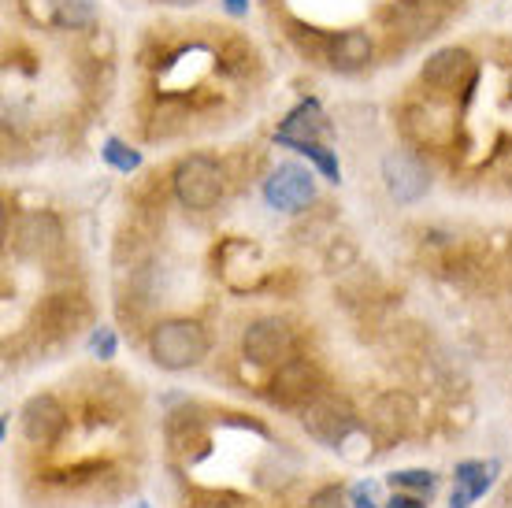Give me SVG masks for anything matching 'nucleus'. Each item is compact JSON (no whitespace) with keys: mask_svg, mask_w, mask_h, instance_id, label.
Listing matches in <instances>:
<instances>
[{"mask_svg":"<svg viewBox=\"0 0 512 508\" xmlns=\"http://www.w3.org/2000/svg\"><path fill=\"white\" fill-rule=\"evenodd\" d=\"M468 75H472V56H468V49H457V45L431 52V56H427V64H423V71H420L423 86L438 89V93L457 89Z\"/></svg>","mask_w":512,"mask_h":508,"instance_id":"10","label":"nucleus"},{"mask_svg":"<svg viewBox=\"0 0 512 508\" xmlns=\"http://www.w3.org/2000/svg\"><path fill=\"white\" fill-rule=\"evenodd\" d=\"M383 182L390 197L401 204H416L423 193L431 190V175H427V167L409 153H390L383 160Z\"/></svg>","mask_w":512,"mask_h":508,"instance_id":"6","label":"nucleus"},{"mask_svg":"<svg viewBox=\"0 0 512 508\" xmlns=\"http://www.w3.org/2000/svg\"><path fill=\"white\" fill-rule=\"evenodd\" d=\"M164 4H171V8H190V4H197V0H164Z\"/></svg>","mask_w":512,"mask_h":508,"instance_id":"24","label":"nucleus"},{"mask_svg":"<svg viewBox=\"0 0 512 508\" xmlns=\"http://www.w3.org/2000/svg\"><path fill=\"white\" fill-rule=\"evenodd\" d=\"M93 353L101 356V360H108V356H116V334L108 331V327H101V331L93 334Z\"/></svg>","mask_w":512,"mask_h":508,"instance_id":"20","label":"nucleus"},{"mask_svg":"<svg viewBox=\"0 0 512 508\" xmlns=\"http://www.w3.org/2000/svg\"><path fill=\"white\" fill-rule=\"evenodd\" d=\"M368 60H372V38L364 30H342L331 41V64L338 71H360Z\"/></svg>","mask_w":512,"mask_h":508,"instance_id":"14","label":"nucleus"},{"mask_svg":"<svg viewBox=\"0 0 512 508\" xmlns=\"http://www.w3.org/2000/svg\"><path fill=\"white\" fill-rule=\"evenodd\" d=\"M301 153H305L308 160H312V164L320 167V171H323V178H327V182H338V178H342V171H338V160H334V156L327 153V149H323V145H305V149H301Z\"/></svg>","mask_w":512,"mask_h":508,"instance_id":"18","label":"nucleus"},{"mask_svg":"<svg viewBox=\"0 0 512 508\" xmlns=\"http://www.w3.org/2000/svg\"><path fill=\"white\" fill-rule=\"evenodd\" d=\"M242 349L253 364H286L294 353V334L282 319H256L245 331Z\"/></svg>","mask_w":512,"mask_h":508,"instance_id":"4","label":"nucleus"},{"mask_svg":"<svg viewBox=\"0 0 512 508\" xmlns=\"http://www.w3.org/2000/svg\"><path fill=\"white\" fill-rule=\"evenodd\" d=\"M301 420H305V431L323 445H342L349 434H353V427H357L353 408H349L342 397H331V394L308 401Z\"/></svg>","mask_w":512,"mask_h":508,"instance_id":"3","label":"nucleus"},{"mask_svg":"<svg viewBox=\"0 0 512 508\" xmlns=\"http://www.w3.org/2000/svg\"><path fill=\"white\" fill-rule=\"evenodd\" d=\"M175 197H179L182 208L190 212H208L212 204L223 197V171L212 156H186L179 167H175Z\"/></svg>","mask_w":512,"mask_h":508,"instance_id":"2","label":"nucleus"},{"mask_svg":"<svg viewBox=\"0 0 512 508\" xmlns=\"http://www.w3.org/2000/svg\"><path fill=\"white\" fill-rule=\"evenodd\" d=\"M93 23V4L90 0H60V8H56V26H90Z\"/></svg>","mask_w":512,"mask_h":508,"instance_id":"16","label":"nucleus"},{"mask_svg":"<svg viewBox=\"0 0 512 508\" xmlns=\"http://www.w3.org/2000/svg\"><path fill=\"white\" fill-rule=\"evenodd\" d=\"M353 508H379L372 501V483H360L357 490H353Z\"/></svg>","mask_w":512,"mask_h":508,"instance_id":"21","label":"nucleus"},{"mask_svg":"<svg viewBox=\"0 0 512 508\" xmlns=\"http://www.w3.org/2000/svg\"><path fill=\"white\" fill-rule=\"evenodd\" d=\"M223 8H227L231 15H245V8H249V4H245V0H223Z\"/></svg>","mask_w":512,"mask_h":508,"instance_id":"23","label":"nucleus"},{"mask_svg":"<svg viewBox=\"0 0 512 508\" xmlns=\"http://www.w3.org/2000/svg\"><path fill=\"white\" fill-rule=\"evenodd\" d=\"M149 353L167 371L197 368L208 356V334L197 319H164L149 334Z\"/></svg>","mask_w":512,"mask_h":508,"instance_id":"1","label":"nucleus"},{"mask_svg":"<svg viewBox=\"0 0 512 508\" xmlns=\"http://www.w3.org/2000/svg\"><path fill=\"white\" fill-rule=\"evenodd\" d=\"M327 134V119H323V108L316 101H301L294 112L282 119V127L275 130V141L279 145H290V149H305V145H320V138Z\"/></svg>","mask_w":512,"mask_h":508,"instance_id":"9","label":"nucleus"},{"mask_svg":"<svg viewBox=\"0 0 512 508\" xmlns=\"http://www.w3.org/2000/svg\"><path fill=\"white\" fill-rule=\"evenodd\" d=\"M390 486H394V490H420V494H431V490H435V475L420 468L394 471V475H390Z\"/></svg>","mask_w":512,"mask_h":508,"instance_id":"17","label":"nucleus"},{"mask_svg":"<svg viewBox=\"0 0 512 508\" xmlns=\"http://www.w3.org/2000/svg\"><path fill=\"white\" fill-rule=\"evenodd\" d=\"M264 197H268L271 208H279V212H301L312 197H316V186H312V175H308L305 167L297 164H282L275 167L264 182Z\"/></svg>","mask_w":512,"mask_h":508,"instance_id":"5","label":"nucleus"},{"mask_svg":"<svg viewBox=\"0 0 512 508\" xmlns=\"http://www.w3.org/2000/svg\"><path fill=\"white\" fill-rule=\"evenodd\" d=\"M498 479V460H464L457 464V490L449 497V508H468L487 494Z\"/></svg>","mask_w":512,"mask_h":508,"instance_id":"12","label":"nucleus"},{"mask_svg":"<svg viewBox=\"0 0 512 508\" xmlns=\"http://www.w3.org/2000/svg\"><path fill=\"white\" fill-rule=\"evenodd\" d=\"M390 508H423L420 497H405V494H394L390 497Z\"/></svg>","mask_w":512,"mask_h":508,"instance_id":"22","label":"nucleus"},{"mask_svg":"<svg viewBox=\"0 0 512 508\" xmlns=\"http://www.w3.org/2000/svg\"><path fill=\"white\" fill-rule=\"evenodd\" d=\"M271 401H279V405L316 401V368L308 360H286V364H279V375L271 379Z\"/></svg>","mask_w":512,"mask_h":508,"instance_id":"11","label":"nucleus"},{"mask_svg":"<svg viewBox=\"0 0 512 508\" xmlns=\"http://www.w3.org/2000/svg\"><path fill=\"white\" fill-rule=\"evenodd\" d=\"M64 427H67V412L52 394L30 397L23 405V434L34 445H52L64 434Z\"/></svg>","mask_w":512,"mask_h":508,"instance_id":"7","label":"nucleus"},{"mask_svg":"<svg viewBox=\"0 0 512 508\" xmlns=\"http://www.w3.org/2000/svg\"><path fill=\"white\" fill-rule=\"evenodd\" d=\"M104 160L116 167V171H123V175H130V171H138V167H141L138 149H130L127 141H119V138L104 141Z\"/></svg>","mask_w":512,"mask_h":508,"instance_id":"15","label":"nucleus"},{"mask_svg":"<svg viewBox=\"0 0 512 508\" xmlns=\"http://www.w3.org/2000/svg\"><path fill=\"white\" fill-rule=\"evenodd\" d=\"M308 508H346V494H342V486H323L320 494H312Z\"/></svg>","mask_w":512,"mask_h":508,"instance_id":"19","label":"nucleus"},{"mask_svg":"<svg viewBox=\"0 0 512 508\" xmlns=\"http://www.w3.org/2000/svg\"><path fill=\"white\" fill-rule=\"evenodd\" d=\"M19 249L34 260H49L64 249V227L52 212H30L19 223Z\"/></svg>","mask_w":512,"mask_h":508,"instance_id":"8","label":"nucleus"},{"mask_svg":"<svg viewBox=\"0 0 512 508\" xmlns=\"http://www.w3.org/2000/svg\"><path fill=\"white\" fill-rule=\"evenodd\" d=\"M412 420H416V401L405 390H386L372 408V423L383 434H390V438L409 431Z\"/></svg>","mask_w":512,"mask_h":508,"instance_id":"13","label":"nucleus"}]
</instances>
